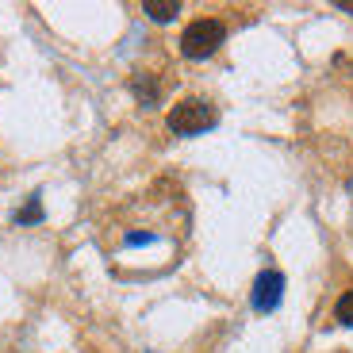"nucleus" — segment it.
Wrapping results in <instances>:
<instances>
[{"label":"nucleus","instance_id":"f257e3e1","mask_svg":"<svg viewBox=\"0 0 353 353\" xmlns=\"http://www.w3.org/2000/svg\"><path fill=\"white\" fill-rule=\"evenodd\" d=\"M165 123H169L173 134H203V131H212V127L219 123V112H215L208 100L188 97V100H181V104L169 108Z\"/></svg>","mask_w":353,"mask_h":353},{"label":"nucleus","instance_id":"f03ea898","mask_svg":"<svg viewBox=\"0 0 353 353\" xmlns=\"http://www.w3.org/2000/svg\"><path fill=\"white\" fill-rule=\"evenodd\" d=\"M223 39H227V27L219 19H196V23L185 27V35H181V54L185 58H212L223 46Z\"/></svg>","mask_w":353,"mask_h":353},{"label":"nucleus","instance_id":"7ed1b4c3","mask_svg":"<svg viewBox=\"0 0 353 353\" xmlns=\"http://www.w3.org/2000/svg\"><path fill=\"white\" fill-rule=\"evenodd\" d=\"M281 296H284V276L276 273V269H265V273H257L254 292H250V303H254V311H261V315L276 311Z\"/></svg>","mask_w":353,"mask_h":353},{"label":"nucleus","instance_id":"20e7f679","mask_svg":"<svg viewBox=\"0 0 353 353\" xmlns=\"http://www.w3.org/2000/svg\"><path fill=\"white\" fill-rule=\"evenodd\" d=\"M142 12H146L154 23H169V19H176L181 4H176V0H146V4H142Z\"/></svg>","mask_w":353,"mask_h":353},{"label":"nucleus","instance_id":"39448f33","mask_svg":"<svg viewBox=\"0 0 353 353\" xmlns=\"http://www.w3.org/2000/svg\"><path fill=\"white\" fill-rule=\"evenodd\" d=\"M131 88H134V97H139L142 104H154V100H158V81H154L150 73H134Z\"/></svg>","mask_w":353,"mask_h":353},{"label":"nucleus","instance_id":"423d86ee","mask_svg":"<svg viewBox=\"0 0 353 353\" xmlns=\"http://www.w3.org/2000/svg\"><path fill=\"white\" fill-rule=\"evenodd\" d=\"M334 319L342 323V327H353V288H350V292L342 296V300L334 303Z\"/></svg>","mask_w":353,"mask_h":353},{"label":"nucleus","instance_id":"0eeeda50","mask_svg":"<svg viewBox=\"0 0 353 353\" xmlns=\"http://www.w3.org/2000/svg\"><path fill=\"white\" fill-rule=\"evenodd\" d=\"M39 219H43V203H39V196L27 203V208H19V212H16V223H39Z\"/></svg>","mask_w":353,"mask_h":353},{"label":"nucleus","instance_id":"6e6552de","mask_svg":"<svg viewBox=\"0 0 353 353\" xmlns=\"http://www.w3.org/2000/svg\"><path fill=\"white\" fill-rule=\"evenodd\" d=\"M338 8H342V12H350V16H353V0H338Z\"/></svg>","mask_w":353,"mask_h":353}]
</instances>
